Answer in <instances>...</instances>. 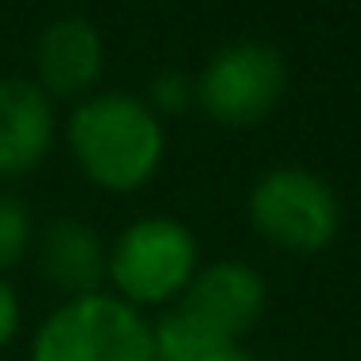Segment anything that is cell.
I'll return each mask as SVG.
<instances>
[{
    "mask_svg": "<svg viewBox=\"0 0 361 361\" xmlns=\"http://www.w3.org/2000/svg\"><path fill=\"white\" fill-rule=\"evenodd\" d=\"M66 148L94 187L128 195L156 179L167 152L164 121L136 94L105 90L74 105L66 121Z\"/></svg>",
    "mask_w": 361,
    "mask_h": 361,
    "instance_id": "obj_1",
    "label": "cell"
},
{
    "mask_svg": "<svg viewBox=\"0 0 361 361\" xmlns=\"http://www.w3.org/2000/svg\"><path fill=\"white\" fill-rule=\"evenodd\" d=\"M32 361H156V326L109 291L63 299L35 330Z\"/></svg>",
    "mask_w": 361,
    "mask_h": 361,
    "instance_id": "obj_2",
    "label": "cell"
},
{
    "mask_svg": "<svg viewBox=\"0 0 361 361\" xmlns=\"http://www.w3.org/2000/svg\"><path fill=\"white\" fill-rule=\"evenodd\" d=\"M198 272V241L187 221L171 214H144L128 221L109 245L105 280L113 283V295L140 307H164L183 299L187 283Z\"/></svg>",
    "mask_w": 361,
    "mask_h": 361,
    "instance_id": "obj_3",
    "label": "cell"
},
{
    "mask_svg": "<svg viewBox=\"0 0 361 361\" xmlns=\"http://www.w3.org/2000/svg\"><path fill=\"white\" fill-rule=\"evenodd\" d=\"M245 214L260 241L295 257L322 252L342 229V206L334 187L295 164L260 175L245 198Z\"/></svg>",
    "mask_w": 361,
    "mask_h": 361,
    "instance_id": "obj_4",
    "label": "cell"
},
{
    "mask_svg": "<svg viewBox=\"0 0 361 361\" xmlns=\"http://www.w3.org/2000/svg\"><path fill=\"white\" fill-rule=\"evenodd\" d=\"M288 90V63L264 39H233L206 59L195 78V105L229 128L272 117Z\"/></svg>",
    "mask_w": 361,
    "mask_h": 361,
    "instance_id": "obj_5",
    "label": "cell"
},
{
    "mask_svg": "<svg viewBox=\"0 0 361 361\" xmlns=\"http://www.w3.org/2000/svg\"><path fill=\"white\" fill-rule=\"evenodd\" d=\"M264 307H268L264 276L257 268H249L245 260H214V264L198 268L179 299L183 314L233 338V342H241L257 326Z\"/></svg>",
    "mask_w": 361,
    "mask_h": 361,
    "instance_id": "obj_6",
    "label": "cell"
},
{
    "mask_svg": "<svg viewBox=\"0 0 361 361\" xmlns=\"http://www.w3.org/2000/svg\"><path fill=\"white\" fill-rule=\"evenodd\" d=\"M105 71V43L90 20L63 16L51 20L35 39V86L55 102H82L94 94Z\"/></svg>",
    "mask_w": 361,
    "mask_h": 361,
    "instance_id": "obj_7",
    "label": "cell"
},
{
    "mask_svg": "<svg viewBox=\"0 0 361 361\" xmlns=\"http://www.w3.org/2000/svg\"><path fill=\"white\" fill-rule=\"evenodd\" d=\"M55 133V102L32 78H0V183L32 175L47 159Z\"/></svg>",
    "mask_w": 361,
    "mask_h": 361,
    "instance_id": "obj_8",
    "label": "cell"
},
{
    "mask_svg": "<svg viewBox=\"0 0 361 361\" xmlns=\"http://www.w3.org/2000/svg\"><path fill=\"white\" fill-rule=\"evenodd\" d=\"M109 249L97 229L82 218H55L35 233V264L39 276L66 299H82L102 291Z\"/></svg>",
    "mask_w": 361,
    "mask_h": 361,
    "instance_id": "obj_9",
    "label": "cell"
},
{
    "mask_svg": "<svg viewBox=\"0 0 361 361\" xmlns=\"http://www.w3.org/2000/svg\"><path fill=\"white\" fill-rule=\"evenodd\" d=\"M156 361H257L241 342L202 326L183 311L156 322Z\"/></svg>",
    "mask_w": 361,
    "mask_h": 361,
    "instance_id": "obj_10",
    "label": "cell"
},
{
    "mask_svg": "<svg viewBox=\"0 0 361 361\" xmlns=\"http://www.w3.org/2000/svg\"><path fill=\"white\" fill-rule=\"evenodd\" d=\"M35 245V221L32 210L24 206V198L0 190V276L16 268L27 257V249Z\"/></svg>",
    "mask_w": 361,
    "mask_h": 361,
    "instance_id": "obj_11",
    "label": "cell"
},
{
    "mask_svg": "<svg viewBox=\"0 0 361 361\" xmlns=\"http://www.w3.org/2000/svg\"><path fill=\"white\" fill-rule=\"evenodd\" d=\"M148 109L156 113L159 121L164 117H179V113H187L190 105H195V78H187L183 71H175V66H167V71H159L156 78L148 82Z\"/></svg>",
    "mask_w": 361,
    "mask_h": 361,
    "instance_id": "obj_12",
    "label": "cell"
},
{
    "mask_svg": "<svg viewBox=\"0 0 361 361\" xmlns=\"http://www.w3.org/2000/svg\"><path fill=\"white\" fill-rule=\"evenodd\" d=\"M20 319H24V311H20L16 288L0 276V350H4V345L20 334Z\"/></svg>",
    "mask_w": 361,
    "mask_h": 361,
    "instance_id": "obj_13",
    "label": "cell"
}]
</instances>
